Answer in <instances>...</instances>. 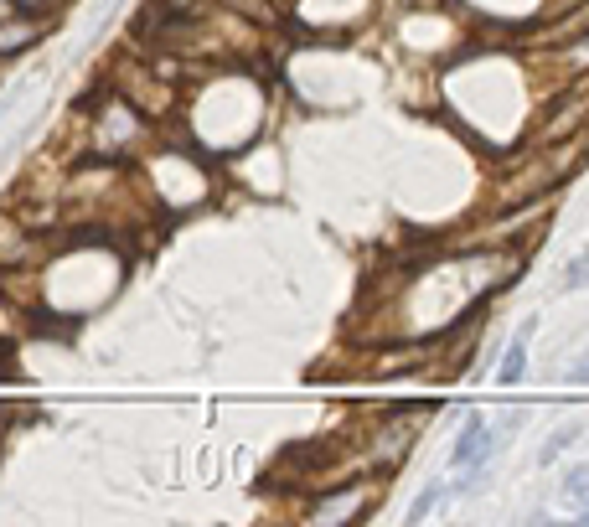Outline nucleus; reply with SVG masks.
<instances>
[{
	"instance_id": "0eeeda50",
	"label": "nucleus",
	"mask_w": 589,
	"mask_h": 527,
	"mask_svg": "<svg viewBox=\"0 0 589 527\" xmlns=\"http://www.w3.org/2000/svg\"><path fill=\"white\" fill-rule=\"evenodd\" d=\"M564 383H569V388H589V347H584V352H579V357L569 362V372H564Z\"/></svg>"
},
{
	"instance_id": "20e7f679",
	"label": "nucleus",
	"mask_w": 589,
	"mask_h": 527,
	"mask_svg": "<svg viewBox=\"0 0 589 527\" xmlns=\"http://www.w3.org/2000/svg\"><path fill=\"white\" fill-rule=\"evenodd\" d=\"M579 440H584V424H579V419H569V424H553V429H548V440L538 445V471H553V465L564 460Z\"/></svg>"
},
{
	"instance_id": "423d86ee",
	"label": "nucleus",
	"mask_w": 589,
	"mask_h": 527,
	"mask_svg": "<svg viewBox=\"0 0 589 527\" xmlns=\"http://www.w3.org/2000/svg\"><path fill=\"white\" fill-rule=\"evenodd\" d=\"M558 290H564V295H569V290H589V248L558 269Z\"/></svg>"
},
{
	"instance_id": "f257e3e1",
	"label": "nucleus",
	"mask_w": 589,
	"mask_h": 527,
	"mask_svg": "<svg viewBox=\"0 0 589 527\" xmlns=\"http://www.w3.org/2000/svg\"><path fill=\"white\" fill-rule=\"evenodd\" d=\"M496 455H502V429H496L486 414H465L460 429H455V445L445 455V471L460 481L455 491H481Z\"/></svg>"
},
{
	"instance_id": "39448f33",
	"label": "nucleus",
	"mask_w": 589,
	"mask_h": 527,
	"mask_svg": "<svg viewBox=\"0 0 589 527\" xmlns=\"http://www.w3.org/2000/svg\"><path fill=\"white\" fill-rule=\"evenodd\" d=\"M450 507V486L434 476V481H424L419 486V496L409 502V512H403V522H424V517H434V512H445Z\"/></svg>"
},
{
	"instance_id": "7ed1b4c3",
	"label": "nucleus",
	"mask_w": 589,
	"mask_h": 527,
	"mask_svg": "<svg viewBox=\"0 0 589 527\" xmlns=\"http://www.w3.org/2000/svg\"><path fill=\"white\" fill-rule=\"evenodd\" d=\"M533 336H538V316H527L517 326V336L507 341V352H502V367H496V388H522L527 378V347H533Z\"/></svg>"
},
{
	"instance_id": "f03ea898",
	"label": "nucleus",
	"mask_w": 589,
	"mask_h": 527,
	"mask_svg": "<svg viewBox=\"0 0 589 527\" xmlns=\"http://www.w3.org/2000/svg\"><path fill=\"white\" fill-rule=\"evenodd\" d=\"M553 507L564 512L569 522H589V460L569 465V471L558 476V486H553Z\"/></svg>"
}]
</instances>
